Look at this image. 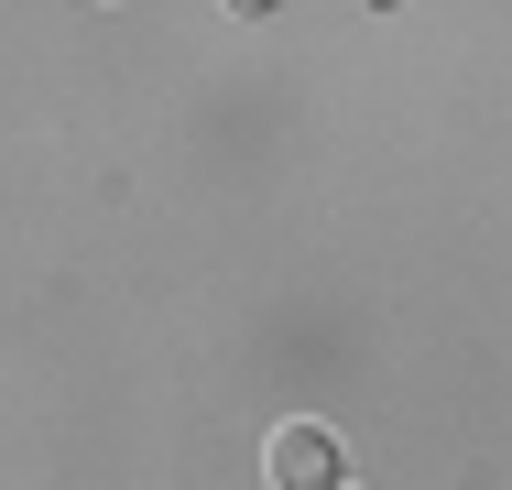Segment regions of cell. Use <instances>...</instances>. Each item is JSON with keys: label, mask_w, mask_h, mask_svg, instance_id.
Listing matches in <instances>:
<instances>
[{"label": "cell", "mask_w": 512, "mask_h": 490, "mask_svg": "<svg viewBox=\"0 0 512 490\" xmlns=\"http://www.w3.org/2000/svg\"><path fill=\"white\" fill-rule=\"evenodd\" d=\"M284 490H338V436L327 425H273V458H262Z\"/></svg>", "instance_id": "cell-1"}]
</instances>
